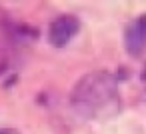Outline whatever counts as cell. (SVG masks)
<instances>
[{
    "mask_svg": "<svg viewBox=\"0 0 146 134\" xmlns=\"http://www.w3.org/2000/svg\"><path fill=\"white\" fill-rule=\"evenodd\" d=\"M70 104L86 120H104L120 112L118 76L108 70L84 74L72 88Z\"/></svg>",
    "mask_w": 146,
    "mask_h": 134,
    "instance_id": "6da1fadb",
    "label": "cell"
},
{
    "mask_svg": "<svg viewBox=\"0 0 146 134\" xmlns=\"http://www.w3.org/2000/svg\"><path fill=\"white\" fill-rule=\"evenodd\" d=\"M80 30V20L72 14H60L48 26V42L56 48L66 46Z\"/></svg>",
    "mask_w": 146,
    "mask_h": 134,
    "instance_id": "7a4b0ae2",
    "label": "cell"
},
{
    "mask_svg": "<svg viewBox=\"0 0 146 134\" xmlns=\"http://www.w3.org/2000/svg\"><path fill=\"white\" fill-rule=\"evenodd\" d=\"M124 46L130 56H140L146 48V14H140L124 30Z\"/></svg>",
    "mask_w": 146,
    "mask_h": 134,
    "instance_id": "3957f363",
    "label": "cell"
},
{
    "mask_svg": "<svg viewBox=\"0 0 146 134\" xmlns=\"http://www.w3.org/2000/svg\"><path fill=\"white\" fill-rule=\"evenodd\" d=\"M0 134H20L16 128H0Z\"/></svg>",
    "mask_w": 146,
    "mask_h": 134,
    "instance_id": "277c9868",
    "label": "cell"
}]
</instances>
